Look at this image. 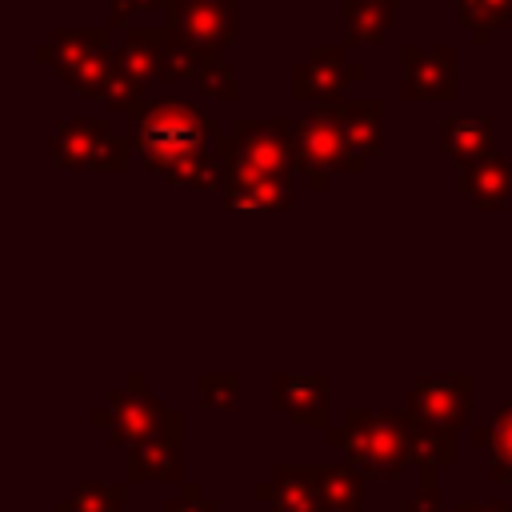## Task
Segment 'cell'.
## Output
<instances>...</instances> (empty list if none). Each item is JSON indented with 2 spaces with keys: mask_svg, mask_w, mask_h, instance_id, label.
<instances>
[{
  "mask_svg": "<svg viewBox=\"0 0 512 512\" xmlns=\"http://www.w3.org/2000/svg\"><path fill=\"white\" fill-rule=\"evenodd\" d=\"M328 444L344 448L364 476H400L412 460V428L396 412H348L328 428Z\"/></svg>",
  "mask_w": 512,
  "mask_h": 512,
  "instance_id": "cell-1",
  "label": "cell"
},
{
  "mask_svg": "<svg viewBox=\"0 0 512 512\" xmlns=\"http://www.w3.org/2000/svg\"><path fill=\"white\" fill-rule=\"evenodd\" d=\"M92 424H108V440L120 444H148L160 436H180V412L160 408L152 396H112V408L92 412Z\"/></svg>",
  "mask_w": 512,
  "mask_h": 512,
  "instance_id": "cell-2",
  "label": "cell"
},
{
  "mask_svg": "<svg viewBox=\"0 0 512 512\" xmlns=\"http://www.w3.org/2000/svg\"><path fill=\"white\" fill-rule=\"evenodd\" d=\"M472 380L468 376H432L420 380L408 396V428H448L456 432L468 416Z\"/></svg>",
  "mask_w": 512,
  "mask_h": 512,
  "instance_id": "cell-3",
  "label": "cell"
},
{
  "mask_svg": "<svg viewBox=\"0 0 512 512\" xmlns=\"http://www.w3.org/2000/svg\"><path fill=\"white\" fill-rule=\"evenodd\" d=\"M144 148L156 164H188L200 148V120L184 108H164L144 128Z\"/></svg>",
  "mask_w": 512,
  "mask_h": 512,
  "instance_id": "cell-4",
  "label": "cell"
},
{
  "mask_svg": "<svg viewBox=\"0 0 512 512\" xmlns=\"http://www.w3.org/2000/svg\"><path fill=\"white\" fill-rule=\"evenodd\" d=\"M256 500H268L276 512H328V504L320 496L316 468L280 464L272 472V480H260L256 484Z\"/></svg>",
  "mask_w": 512,
  "mask_h": 512,
  "instance_id": "cell-5",
  "label": "cell"
},
{
  "mask_svg": "<svg viewBox=\"0 0 512 512\" xmlns=\"http://www.w3.org/2000/svg\"><path fill=\"white\" fill-rule=\"evenodd\" d=\"M276 404L300 424L320 428L328 420V380L324 376H276Z\"/></svg>",
  "mask_w": 512,
  "mask_h": 512,
  "instance_id": "cell-6",
  "label": "cell"
},
{
  "mask_svg": "<svg viewBox=\"0 0 512 512\" xmlns=\"http://www.w3.org/2000/svg\"><path fill=\"white\" fill-rule=\"evenodd\" d=\"M180 472V436H160L148 444H136L128 456V484H148V480H164L176 484Z\"/></svg>",
  "mask_w": 512,
  "mask_h": 512,
  "instance_id": "cell-7",
  "label": "cell"
},
{
  "mask_svg": "<svg viewBox=\"0 0 512 512\" xmlns=\"http://www.w3.org/2000/svg\"><path fill=\"white\" fill-rule=\"evenodd\" d=\"M316 480H320V496H324L328 512H360L364 508V472L352 460L316 468Z\"/></svg>",
  "mask_w": 512,
  "mask_h": 512,
  "instance_id": "cell-8",
  "label": "cell"
},
{
  "mask_svg": "<svg viewBox=\"0 0 512 512\" xmlns=\"http://www.w3.org/2000/svg\"><path fill=\"white\" fill-rule=\"evenodd\" d=\"M476 444L492 448V480L512 484V404L500 408L484 432H476Z\"/></svg>",
  "mask_w": 512,
  "mask_h": 512,
  "instance_id": "cell-9",
  "label": "cell"
},
{
  "mask_svg": "<svg viewBox=\"0 0 512 512\" xmlns=\"http://www.w3.org/2000/svg\"><path fill=\"white\" fill-rule=\"evenodd\" d=\"M124 496V484H104V480H80L72 496H64L52 512H116Z\"/></svg>",
  "mask_w": 512,
  "mask_h": 512,
  "instance_id": "cell-10",
  "label": "cell"
},
{
  "mask_svg": "<svg viewBox=\"0 0 512 512\" xmlns=\"http://www.w3.org/2000/svg\"><path fill=\"white\" fill-rule=\"evenodd\" d=\"M200 392L208 408H228L236 396V376H200Z\"/></svg>",
  "mask_w": 512,
  "mask_h": 512,
  "instance_id": "cell-11",
  "label": "cell"
},
{
  "mask_svg": "<svg viewBox=\"0 0 512 512\" xmlns=\"http://www.w3.org/2000/svg\"><path fill=\"white\" fill-rule=\"evenodd\" d=\"M164 512H220V508L212 500H204L200 496V484L192 480V484H180V496H172L164 504Z\"/></svg>",
  "mask_w": 512,
  "mask_h": 512,
  "instance_id": "cell-12",
  "label": "cell"
},
{
  "mask_svg": "<svg viewBox=\"0 0 512 512\" xmlns=\"http://www.w3.org/2000/svg\"><path fill=\"white\" fill-rule=\"evenodd\" d=\"M440 504H436V492H420L416 500H404L400 504V512H436Z\"/></svg>",
  "mask_w": 512,
  "mask_h": 512,
  "instance_id": "cell-13",
  "label": "cell"
},
{
  "mask_svg": "<svg viewBox=\"0 0 512 512\" xmlns=\"http://www.w3.org/2000/svg\"><path fill=\"white\" fill-rule=\"evenodd\" d=\"M452 512H508L504 504H472V500H456Z\"/></svg>",
  "mask_w": 512,
  "mask_h": 512,
  "instance_id": "cell-14",
  "label": "cell"
}]
</instances>
